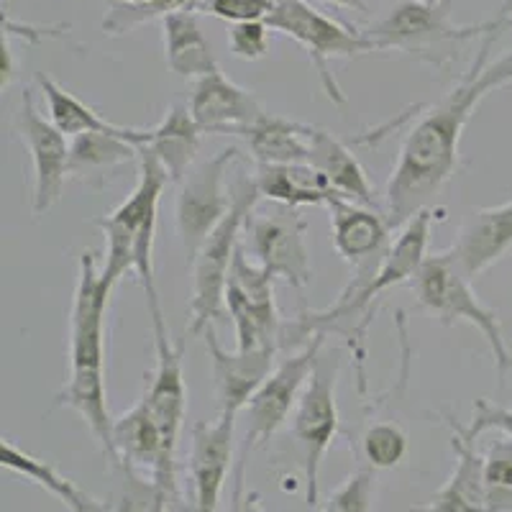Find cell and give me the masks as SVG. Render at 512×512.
I'll return each instance as SVG.
<instances>
[{
    "label": "cell",
    "instance_id": "1",
    "mask_svg": "<svg viewBox=\"0 0 512 512\" xmlns=\"http://www.w3.org/2000/svg\"><path fill=\"white\" fill-rule=\"evenodd\" d=\"M507 11L502 6L497 18H492V29L482 36L472 67L448 90L436 105L420 113L418 121L410 126L392 167L390 182H387V221L392 231L402 228L420 210L431 208L433 198L446 187L459 167V144L464 128L482 103L484 95L477 88V77L489 62V52L507 26Z\"/></svg>",
    "mask_w": 512,
    "mask_h": 512
},
{
    "label": "cell",
    "instance_id": "2",
    "mask_svg": "<svg viewBox=\"0 0 512 512\" xmlns=\"http://www.w3.org/2000/svg\"><path fill=\"white\" fill-rule=\"evenodd\" d=\"M111 292L100 277L95 254L85 251L70 313V379L57 395V405L82 415L105 459L113 464V418L105 402V313Z\"/></svg>",
    "mask_w": 512,
    "mask_h": 512
},
{
    "label": "cell",
    "instance_id": "3",
    "mask_svg": "<svg viewBox=\"0 0 512 512\" xmlns=\"http://www.w3.org/2000/svg\"><path fill=\"white\" fill-rule=\"evenodd\" d=\"M410 290H413L420 308L436 315L443 326L466 323V326H474L482 333L489 351H492V359H495L500 390H505L507 374L512 369V354L505 341L500 315L479 300L472 280L456 267L448 251L425 259L423 267L418 269V274L410 282Z\"/></svg>",
    "mask_w": 512,
    "mask_h": 512
},
{
    "label": "cell",
    "instance_id": "4",
    "mask_svg": "<svg viewBox=\"0 0 512 512\" xmlns=\"http://www.w3.org/2000/svg\"><path fill=\"white\" fill-rule=\"evenodd\" d=\"M492 29V21L474 26H459L443 3L431 0H400L377 24L364 29L374 49H395L408 57L428 62L438 70L459 59L461 44L482 39Z\"/></svg>",
    "mask_w": 512,
    "mask_h": 512
},
{
    "label": "cell",
    "instance_id": "5",
    "mask_svg": "<svg viewBox=\"0 0 512 512\" xmlns=\"http://www.w3.org/2000/svg\"><path fill=\"white\" fill-rule=\"evenodd\" d=\"M259 187L254 177L241 175L231 187V210L223 218L221 226L210 233L205 244L200 246L192 269V300H190V333L203 336L210 326H216L226 310V285L231 274L233 256L239 249V233L244 231L249 218L254 216V208L259 203Z\"/></svg>",
    "mask_w": 512,
    "mask_h": 512
},
{
    "label": "cell",
    "instance_id": "6",
    "mask_svg": "<svg viewBox=\"0 0 512 512\" xmlns=\"http://www.w3.org/2000/svg\"><path fill=\"white\" fill-rule=\"evenodd\" d=\"M264 24L272 31L295 39L308 52L323 93L336 105H346V95L331 72V59H354L377 52L367 34L349 24H341L326 13L315 11L308 0H274L272 13Z\"/></svg>",
    "mask_w": 512,
    "mask_h": 512
},
{
    "label": "cell",
    "instance_id": "7",
    "mask_svg": "<svg viewBox=\"0 0 512 512\" xmlns=\"http://www.w3.org/2000/svg\"><path fill=\"white\" fill-rule=\"evenodd\" d=\"M326 344V336H313L297 354L277 361L264 384L256 390L246 405V436L241 443L239 454H236V474H233V497L244 495V474L249 464V454L254 448L264 446L272 441V436L280 431L285 420L295 413L297 402L303 397L305 384L313 374L315 361Z\"/></svg>",
    "mask_w": 512,
    "mask_h": 512
},
{
    "label": "cell",
    "instance_id": "8",
    "mask_svg": "<svg viewBox=\"0 0 512 512\" xmlns=\"http://www.w3.org/2000/svg\"><path fill=\"white\" fill-rule=\"evenodd\" d=\"M338 369L341 361L336 354L320 351L310 374L305 392L292 413V436L303 451L305 472V497L308 507L318 505L320 497V464L326 459L328 448L338 433Z\"/></svg>",
    "mask_w": 512,
    "mask_h": 512
},
{
    "label": "cell",
    "instance_id": "9",
    "mask_svg": "<svg viewBox=\"0 0 512 512\" xmlns=\"http://www.w3.org/2000/svg\"><path fill=\"white\" fill-rule=\"evenodd\" d=\"M239 159V149L228 146L216 157L205 159L198 167L190 169L180 182L175 203L177 236L185 246L187 259H195L200 246L210 233L223 223L231 210V192L226 187V172L231 162Z\"/></svg>",
    "mask_w": 512,
    "mask_h": 512
},
{
    "label": "cell",
    "instance_id": "10",
    "mask_svg": "<svg viewBox=\"0 0 512 512\" xmlns=\"http://www.w3.org/2000/svg\"><path fill=\"white\" fill-rule=\"evenodd\" d=\"M141 177L126 200L113 208L105 218H98L95 226L118 228L136 244V274L144 287V295H159L154 282V236H157L159 198L167 187V169L159 164L152 152L141 149Z\"/></svg>",
    "mask_w": 512,
    "mask_h": 512
},
{
    "label": "cell",
    "instance_id": "11",
    "mask_svg": "<svg viewBox=\"0 0 512 512\" xmlns=\"http://www.w3.org/2000/svg\"><path fill=\"white\" fill-rule=\"evenodd\" d=\"M146 303H149V315H152L154 328V369L141 400L146 402V408L152 410L159 431H162L164 436L167 454L175 459L182 420H185L187 413V387L185 372H182V349L172 344V338H169L162 305H159V295H149L146 297Z\"/></svg>",
    "mask_w": 512,
    "mask_h": 512
},
{
    "label": "cell",
    "instance_id": "12",
    "mask_svg": "<svg viewBox=\"0 0 512 512\" xmlns=\"http://www.w3.org/2000/svg\"><path fill=\"white\" fill-rule=\"evenodd\" d=\"M16 128L34 164V187H31V213L44 216L62 198V185L70 177V144L67 136L49 118L36 111L34 93L24 90L18 100Z\"/></svg>",
    "mask_w": 512,
    "mask_h": 512
},
{
    "label": "cell",
    "instance_id": "13",
    "mask_svg": "<svg viewBox=\"0 0 512 512\" xmlns=\"http://www.w3.org/2000/svg\"><path fill=\"white\" fill-rule=\"evenodd\" d=\"M256 264L274 280H282L292 290H303L310 285L313 267H310L308 249V221L297 213L282 216L249 218L246 223Z\"/></svg>",
    "mask_w": 512,
    "mask_h": 512
},
{
    "label": "cell",
    "instance_id": "14",
    "mask_svg": "<svg viewBox=\"0 0 512 512\" xmlns=\"http://www.w3.org/2000/svg\"><path fill=\"white\" fill-rule=\"evenodd\" d=\"M233 431H236V415L231 413H221L213 423L200 420L192 428L190 512H218L228 469L231 464H236L233 461V451H236Z\"/></svg>",
    "mask_w": 512,
    "mask_h": 512
},
{
    "label": "cell",
    "instance_id": "15",
    "mask_svg": "<svg viewBox=\"0 0 512 512\" xmlns=\"http://www.w3.org/2000/svg\"><path fill=\"white\" fill-rule=\"evenodd\" d=\"M187 108L203 134L244 136L246 128L264 116L254 93L228 80L221 70L195 80Z\"/></svg>",
    "mask_w": 512,
    "mask_h": 512
},
{
    "label": "cell",
    "instance_id": "16",
    "mask_svg": "<svg viewBox=\"0 0 512 512\" xmlns=\"http://www.w3.org/2000/svg\"><path fill=\"white\" fill-rule=\"evenodd\" d=\"M208 354L213 359V374H216L218 402L221 413L239 415L249 405L256 390L262 387L264 379L277 367V346H264V349H223L216 336V326H210L203 333Z\"/></svg>",
    "mask_w": 512,
    "mask_h": 512
},
{
    "label": "cell",
    "instance_id": "17",
    "mask_svg": "<svg viewBox=\"0 0 512 512\" xmlns=\"http://www.w3.org/2000/svg\"><path fill=\"white\" fill-rule=\"evenodd\" d=\"M331 210L333 246L346 264L356 269L377 267L390 249V221L369 205L336 198L328 203Z\"/></svg>",
    "mask_w": 512,
    "mask_h": 512
},
{
    "label": "cell",
    "instance_id": "18",
    "mask_svg": "<svg viewBox=\"0 0 512 512\" xmlns=\"http://www.w3.org/2000/svg\"><path fill=\"white\" fill-rule=\"evenodd\" d=\"M454 431L451 448H454L456 466L451 477L438 489L433 500L425 505L410 507L405 512H489L487 484L482 474V454L477 451V438L466 433V425L456 423L454 415H441Z\"/></svg>",
    "mask_w": 512,
    "mask_h": 512
},
{
    "label": "cell",
    "instance_id": "19",
    "mask_svg": "<svg viewBox=\"0 0 512 512\" xmlns=\"http://www.w3.org/2000/svg\"><path fill=\"white\" fill-rule=\"evenodd\" d=\"M512 249V200L492 208L477 210L469 221L461 226L459 239L448 249L456 267L477 280L479 274L495 267Z\"/></svg>",
    "mask_w": 512,
    "mask_h": 512
},
{
    "label": "cell",
    "instance_id": "20",
    "mask_svg": "<svg viewBox=\"0 0 512 512\" xmlns=\"http://www.w3.org/2000/svg\"><path fill=\"white\" fill-rule=\"evenodd\" d=\"M310 167H315L326 177L338 198L351 200V203L377 205V192L369 182L367 169L361 167L359 159L351 154L344 141H338L326 128H310Z\"/></svg>",
    "mask_w": 512,
    "mask_h": 512
},
{
    "label": "cell",
    "instance_id": "21",
    "mask_svg": "<svg viewBox=\"0 0 512 512\" xmlns=\"http://www.w3.org/2000/svg\"><path fill=\"white\" fill-rule=\"evenodd\" d=\"M36 85H39L41 95L47 100L49 108V121L62 131L64 136H82V134H113L123 136L126 141H131L134 146L144 149L149 144V128H126L116 126V123L105 121L100 113H95L88 103H82L80 98H75L72 93L54 82L52 77L39 72L36 75Z\"/></svg>",
    "mask_w": 512,
    "mask_h": 512
},
{
    "label": "cell",
    "instance_id": "22",
    "mask_svg": "<svg viewBox=\"0 0 512 512\" xmlns=\"http://www.w3.org/2000/svg\"><path fill=\"white\" fill-rule=\"evenodd\" d=\"M259 195L295 210L303 205H326L338 195L326 177L310 164H259L254 175Z\"/></svg>",
    "mask_w": 512,
    "mask_h": 512
},
{
    "label": "cell",
    "instance_id": "23",
    "mask_svg": "<svg viewBox=\"0 0 512 512\" xmlns=\"http://www.w3.org/2000/svg\"><path fill=\"white\" fill-rule=\"evenodd\" d=\"M164 54L169 70L187 80H200L210 72L221 70L210 41L200 31L195 11H172L162 18Z\"/></svg>",
    "mask_w": 512,
    "mask_h": 512
},
{
    "label": "cell",
    "instance_id": "24",
    "mask_svg": "<svg viewBox=\"0 0 512 512\" xmlns=\"http://www.w3.org/2000/svg\"><path fill=\"white\" fill-rule=\"evenodd\" d=\"M200 134L203 131L192 121L187 105H169L162 121L149 128V144L144 149L167 169L169 182H182L198 157Z\"/></svg>",
    "mask_w": 512,
    "mask_h": 512
},
{
    "label": "cell",
    "instance_id": "25",
    "mask_svg": "<svg viewBox=\"0 0 512 512\" xmlns=\"http://www.w3.org/2000/svg\"><path fill=\"white\" fill-rule=\"evenodd\" d=\"M310 128L290 118L264 113L259 121L244 131L246 146L256 164H308Z\"/></svg>",
    "mask_w": 512,
    "mask_h": 512
},
{
    "label": "cell",
    "instance_id": "26",
    "mask_svg": "<svg viewBox=\"0 0 512 512\" xmlns=\"http://www.w3.org/2000/svg\"><path fill=\"white\" fill-rule=\"evenodd\" d=\"M141 149L113 134H82L70 144V175L93 182L111 175L123 164L134 162Z\"/></svg>",
    "mask_w": 512,
    "mask_h": 512
},
{
    "label": "cell",
    "instance_id": "27",
    "mask_svg": "<svg viewBox=\"0 0 512 512\" xmlns=\"http://www.w3.org/2000/svg\"><path fill=\"white\" fill-rule=\"evenodd\" d=\"M0 464H3V469H8V472L29 479V482L36 484V487L47 489L49 495L62 500L70 512H80L82 507L93 500L88 492H82L77 484H72L70 479L62 477L52 464L26 454L24 448H18L13 441H3V456H0Z\"/></svg>",
    "mask_w": 512,
    "mask_h": 512
},
{
    "label": "cell",
    "instance_id": "28",
    "mask_svg": "<svg viewBox=\"0 0 512 512\" xmlns=\"http://www.w3.org/2000/svg\"><path fill=\"white\" fill-rule=\"evenodd\" d=\"M361 451H364L369 469L390 472L408 456V433L397 423H374L361 436Z\"/></svg>",
    "mask_w": 512,
    "mask_h": 512
},
{
    "label": "cell",
    "instance_id": "29",
    "mask_svg": "<svg viewBox=\"0 0 512 512\" xmlns=\"http://www.w3.org/2000/svg\"><path fill=\"white\" fill-rule=\"evenodd\" d=\"M118 472L116 492H113L111 512H157L164 495L154 477L136 472L131 466H113Z\"/></svg>",
    "mask_w": 512,
    "mask_h": 512
},
{
    "label": "cell",
    "instance_id": "30",
    "mask_svg": "<svg viewBox=\"0 0 512 512\" xmlns=\"http://www.w3.org/2000/svg\"><path fill=\"white\" fill-rule=\"evenodd\" d=\"M377 497V474L374 469H359L328 495L320 512H372Z\"/></svg>",
    "mask_w": 512,
    "mask_h": 512
},
{
    "label": "cell",
    "instance_id": "31",
    "mask_svg": "<svg viewBox=\"0 0 512 512\" xmlns=\"http://www.w3.org/2000/svg\"><path fill=\"white\" fill-rule=\"evenodd\" d=\"M269 26L264 21H249V24H233L228 31V52L244 62L262 59L269 49Z\"/></svg>",
    "mask_w": 512,
    "mask_h": 512
},
{
    "label": "cell",
    "instance_id": "32",
    "mask_svg": "<svg viewBox=\"0 0 512 512\" xmlns=\"http://www.w3.org/2000/svg\"><path fill=\"white\" fill-rule=\"evenodd\" d=\"M482 474L487 492L512 489V441L502 436L482 454Z\"/></svg>",
    "mask_w": 512,
    "mask_h": 512
},
{
    "label": "cell",
    "instance_id": "33",
    "mask_svg": "<svg viewBox=\"0 0 512 512\" xmlns=\"http://www.w3.org/2000/svg\"><path fill=\"white\" fill-rule=\"evenodd\" d=\"M205 13L228 21V24H249V21H267L274 0H205Z\"/></svg>",
    "mask_w": 512,
    "mask_h": 512
},
{
    "label": "cell",
    "instance_id": "34",
    "mask_svg": "<svg viewBox=\"0 0 512 512\" xmlns=\"http://www.w3.org/2000/svg\"><path fill=\"white\" fill-rule=\"evenodd\" d=\"M487 431H500L502 436L512 441V408H502V405H495L489 400H477L474 418L466 425V433L472 438H479Z\"/></svg>",
    "mask_w": 512,
    "mask_h": 512
},
{
    "label": "cell",
    "instance_id": "35",
    "mask_svg": "<svg viewBox=\"0 0 512 512\" xmlns=\"http://www.w3.org/2000/svg\"><path fill=\"white\" fill-rule=\"evenodd\" d=\"M507 85H512V49H507L495 62L484 64V70L477 77V88L484 98L495 90L507 88Z\"/></svg>",
    "mask_w": 512,
    "mask_h": 512
},
{
    "label": "cell",
    "instance_id": "36",
    "mask_svg": "<svg viewBox=\"0 0 512 512\" xmlns=\"http://www.w3.org/2000/svg\"><path fill=\"white\" fill-rule=\"evenodd\" d=\"M231 512H267L262 507L259 492H244L239 497H231Z\"/></svg>",
    "mask_w": 512,
    "mask_h": 512
},
{
    "label": "cell",
    "instance_id": "37",
    "mask_svg": "<svg viewBox=\"0 0 512 512\" xmlns=\"http://www.w3.org/2000/svg\"><path fill=\"white\" fill-rule=\"evenodd\" d=\"M113 3H162L169 11H195L205 0H113Z\"/></svg>",
    "mask_w": 512,
    "mask_h": 512
},
{
    "label": "cell",
    "instance_id": "38",
    "mask_svg": "<svg viewBox=\"0 0 512 512\" xmlns=\"http://www.w3.org/2000/svg\"><path fill=\"white\" fill-rule=\"evenodd\" d=\"M489 512H512V489L507 492H487Z\"/></svg>",
    "mask_w": 512,
    "mask_h": 512
},
{
    "label": "cell",
    "instance_id": "39",
    "mask_svg": "<svg viewBox=\"0 0 512 512\" xmlns=\"http://www.w3.org/2000/svg\"><path fill=\"white\" fill-rule=\"evenodd\" d=\"M157 512H190V507H185L182 495H172V497H164Z\"/></svg>",
    "mask_w": 512,
    "mask_h": 512
},
{
    "label": "cell",
    "instance_id": "40",
    "mask_svg": "<svg viewBox=\"0 0 512 512\" xmlns=\"http://www.w3.org/2000/svg\"><path fill=\"white\" fill-rule=\"evenodd\" d=\"M323 3H331V6H341V8H356V11H367V0H323Z\"/></svg>",
    "mask_w": 512,
    "mask_h": 512
},
{
    "label": "cell",
    "instance_id": "41",
    "mask_svg": "<svg viewBox=\"0 0 512 512\" xmlns=\"http://www.w3.org/2000/svg\"><path fill=\"white\" fill-rule=\"evenodd\" d=\"M80 512H111V505L108 502H98V500H90L88 505L82 507Z\"/></svg>",
    "mask_w": 512,
    "mask_h": 512
},
{
    "label": "cell",
    "instance_id": "42",
    "mask_svg": "<svg viewBox=\"0 0 512 512\" xmlns=\"http://www.w3.org/2000/svg\"><path fill=\"white\" fill-rule=\"evenodd\" d=\"M507 6H510V11H507V26H512V0H507Z\"/></svg>",
    "mask_w": 512,
    "mask_h": 512
},
{
    "label": "cell",
    "instance_id": "43",
    "mask_svg": "<svg viewBox=\"0 0 512 512\" xmlns=\"http://www.w3.org/2000/svg\"><path fill=\"white\" fill-rule=\"evenodd\" d=\"M431 3H441V0H431Z\"/></svg>",
    "mask_w": 512,
    "mask_h": 512
}]
</instances>
